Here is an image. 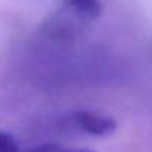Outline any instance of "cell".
I'll use <instances>...</instances> for the list:
<instances>
[{
  "instance_id": "1",
  "label": "cell",
  "mask_w": 152,
  "mask_h": 152,
  "mask_svg": "<svg viewBox=\"0 0 152 152\" xmlns=\"http://www.w3.org/2000/svg\"><path fill=\"white\" fill-rule=\"evenodd\" d=\"M69 124L75 130L93 137H108L117 130V123L112 117L83 109L74 111L69 115Z\"/></svg>"
},
{
  "instance_id": "2",
  "label": "cell",
  "mask_w": 152,
  "mask_h": 152,
  "mask_svg": "<svg viewBox=\"0 0 152 152\" xmlns=\"http://www.w3.org/2000/svg\"><path fill=\"white\" fill-rule=\"evenodd\" d=\"M83 21H86L84 16L77 13L69 6H66V9L59 10L48 18V21L43 24V30L48 36H50L53 39L65 40L77 34L81 25L80 22Z\"/></svg>"
},
{
  "instance_id": "3",
  "label": "cell",
  "mask_w": 152,
  "mask_h": 152,
  "mask_svg": "<svg viewBox=\"0 0 152 152\" xmlns=\"http://www.w3.org/2000/svg\"><path fill=\"white\" fill-rule=\"evenodd\" d=\"M66 6L74 9L86 19H95L102 13L101 0H65Z\"/></svg>"
},
{
  "instance_id": "4",
  "label": "cell",
  "mask_w": 152,
  "mask_h": 152,
  "mask_svg": "<svg viewBox=\"0 0 152 152\" xmlns=\"http://www.w3.org/2000/svg\"><path fill=\"white\" fill-rule=\"evenodd\" d=\"M0 152H21L16 139L7 132H0Z\"/></svg>"
},
{
  "instance_id": "5",
  "label": "cell",
  "mask_w": 152,
  "mask_h": 152,
  "mask_svg": "<svg viewBox=\"0 0 152 152\" xmlns=\"http://www.w3.org/2000/svg\"><path fill=\"white\" fill-rule=\"evenodd\" d=\"M27 152H95L90 149H83V148H65L59 145H42L39 148H34Z\"/></svg>"
}]
</instances>
